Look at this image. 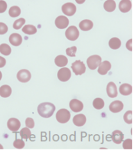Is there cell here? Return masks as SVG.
Listing matches in <instances>:
<instances>
[{
  "label": "cell",
  "mask_w": 134,
  "mask_h": 155,
  "mask_svg": "<svg viewBox=\"0 0 134 155\" xmlns=\"http://www.w3.org/2000/svg\"><path fill=\"white\" fill-rule=\"evenodd\" d=\"M56 107L55 105L52 103L49 102H44L39 104L38 107V114L43 118H48L54 114L55 111Z\"/></svg>",
  "instance_id": "cell-1"
},
{
  "label": "cell",
  "mask_w": 134,
  "mask_h": 155,
  "mask_svg": "<svg viewBox=\"0 0 134 155\" xmlns=\"http://www.w3.org/2000/svg\"><path fill=\"white\" fill-rule=\"evenodd\" d=\"M56 120L60 123H66L70 119V113L67 109H60L56 115Z\"/></svg>",
  "instance_id": "cell-2"
},
{
  "label": "cell",
  "mask_w": 134,
  "mask_h": 155,
  "mask_svg": "<svg viewBox=\"0 0 134 155\" xmlns=\"http://www.w3.org/2000/svg\"><path fill=\"white\" fill-rule=\"evenodd\" d=\"M102 63V58L99 55H93L87 59V64L90 70H95Z\"/></svg>",
  "instance_id": "cell-3"
},
{
  "label": "cell",
  "mask_w": 134,
  "mask_h": 155,
  "mask_svg": "<svg viewBox=\"0 0 134 155\" xmlns=\"http://www.w3.org/2000/svg\"><path fill=\"white\" fill-rule=\"evenodd\" d=\"M72 69L76 75H81L85 73L86 68L85 64L81 61H76L72 63Z\"/></svg>",
  "instance_id": "cell-4"
},
{
  "label": "cell",
  "mask_w": 134,
  "mask_h": 155,
  "mask_svg": "<svg viewBox=\"0 0 134 155\" xmlns=\"http://www.w3.org/2000/svg\"><path fill=\"white\" fill-rule=\"evenodd\" d=\"M65 36L70 41H76L79 36V31L75 26H71L65 31Z\"/></svg>",
  "instance_id": "cell-5"
},
{
  "label": "cell",
  "mask_w": 134,
  "mask_h": 155,
  "mask_svg": "<svg viewBox=\"0 0 134 155\" xmlns=\"http://www.w3.org/2000/svg\"><path fill=\"white\" fill-rule=\"evenodd\" d=\"M57 76L60 81L65 82L69 80L71 77V71L67 68H62L58 70Z\"/></svg>",
  "instance_id": "cell-6"
},
{
  "label": "cell",
  "mask_w": 134,
  "mask_h": 155,
  "mask_svg": "<svg viewBox=\"0 0 134 155\" xmlns=\"http://www.w3.org/2000/svg\"><path fill=\"white\" fill-rule=\"evenodd\" d=\"M63 13L67 16H72L75 14L77 11V7L72 3H66L62 6Z\"/></svg>",
  "instance_id": "cell-7"
},
{
  "label": "cell",
  "mask_w": 134,
  "mask_h": 155,
  "mask_svg": "<svg viewBox=\"0 0 134 155\" xmlns=\"http://www.w3.org/2000/svg\"><path fill=\"white\" fill-rule=\"evenodd\" d=\"M17 78L20 82L26 83V82L29 81L31 78V74L29 70L25 69L21 70L18 72Z\"/></svg>",
  "instance_id": "cell-8"
},
{
  "label": "cell",
  "mask_w": 134,
  "mask_h": 155,
  "mask_svg": "<svg viewBox=\"0 0 134 155\" xmlns=\"http://www.w3.org/2000/svg\"><path fill=\"white\" fill-rule=\"evenodd\" d=\"M69 25V20L65 16L60 15L56 18L55 20V25L56 27L60 29H63L66 28Z\"/></svg>",
  "instance_id": "cell-9"
},
{
  "label": "cell",
  "mask_w": 134,
  "mask_h": 155,
  "mask_svg": "<svg viewBox=\"0 0 134 155\" xmlns=\"http://www.w3.org/2000/svg\"><path fill=\"white\" fill-rule=\"evenodd\" d=\"M70 107L73 112H80L83 109V104L81 101L77 99H73L70 101Z\"/></svg>",
  "instance_id": "cell-10"
},
{
  "label": "cell",
  "mask_w": 134,
  "mask_h": 155,
  "mask_svg": "<svg viewBox=\"0 0 134 155\" xmlns=\"http://www.w3.org/2000/svg\"><path fill=\"white\" fill-rule=\"evenodd\" d=\"M7 126L11 131H17L20 128L21 123L19 120L13 118L8 120V123H7Z\"/></svg>",
  "instance_id": "cell-11"
},
{
  "label": "cell",
  "mask_w": 134,
  "mask_h": 155,
  "mask_svg": "<svg viewBox=\"0 0 134 155\" xmlns=\"http://www.w3.org/2000/svg\"><path fill=\"white\" fill-rule=\"evenodd\" d=\"M111 68V64L108 61H105L102 62L98 66V72L102 75H105L108 73V72Z\"/></svg>",
  "instance_id": "cell-12"
},
{
  "label": "cell",
  "mask_w": 134,
  "mask_h": 155,
  "mask_svg": "<svg viewBox=\"0 0 134 155\" xmlns=\"http://www.w3.org/2000/svg\"><path fill=\"white\" fill-rule=\"evenodd\" d=\"M124 108V104L121 101L116 100L113 102L109 106L110 111L113 113L120 112Z\"/></svg>",
  "instance_id": "cell-13"
},
{
  "label": "cell",
  "mask_w": 134,
  "mask_h": 155,
  "mask_svg": "<svg viewBox=\"0 0 134 155\" xmlns=\"http://www.w3.org/2000/svg\"><path fill=\"white\" fill-rule=\"evenodd\" d=\"M106 91L108 95H109L110 97L114 98L116 97L117 96V86L113 82H109V84L107 85Z\"/></svg>",
  "instance_id": "cell-14"
},
{
  "label": "cell",
  "mask_w": 134,
  "mask_h": 155,
  "mask_svg": "<svg viewBox=\"0 0 134 155\" xmlns=\"http://www.w3.org/2000/svg\"><path fill=\"white\" fill-rule=\"evenodd\" d=\"M131 2L130 0H122L119 4V11L122 13H127L131 9Z\"/></svg>",
  "instance_id": "cell-15"
},
{
  "label": "cell",
  "mask_w": 134,
  "mask_h": 155,
  "mask_svg": "<svg viewBox=\"0 0 134 155\" xmlns=\"http://www.w3.org/2000/svg\"><path fill=\"white\" fill-rule=\"evenodd\" d=\"M9 42L13 46H19L22 44V38L19 34H12L9 37Z\"/></svg>",
  "instance_id": "cell-16"
},
{
  "label": "cell",
  "mask_w": 134,
  "mask_h": 155,
  "mask_svg": "<svg viewBox=\"0 0 134 155\" xmlns=\"http://www.w3.org/2000/svg\"><path fill=\"white\" fill-rule=\"evenodd\" d=\"M112 140L116 144H120L123 141L124 139V134L121 131L116 130L112 133L111 136Z\"/></svg>",
  "instance_id": "cell-17"
},
{
  "label": "cell",
  "mask_w": 134,
  "mask_h": 155,
  "mask_svg": "<svg viewBox=\"0 0 134 155\" xmlns=\"http://www.w3.org/2000/svg\"><path fill=\"white\" fill-rule=\"evenodd\" d=\"M86 122V117L83 114H77L74 117L73 123L77 127H82Z\"/></svg>",
  "instance_id": "cell-18"
},
{
  "label": "cell",
  "mask_w": 134,
  "mask_h": 155,
  "mask_svg": "<svg viewBox=\"0 0 134 155\" xmlns=\"http://www.w3.org/2000/svg\"><path fill=\"white\" fill-rule=\"evenodd\" d=\"M119 93H120L122 95L127 96L131 95L132 93V86L130 84H124L119 86Z\"/></svg>",
  "instance_id": "cell-19"
},
{
  "label": "cell",
  "mask_w": 134,
  "mask_h": 155,
  "mask_svg": "<svg viewBox=\"0 0 134 155\" xmlns=\"http://www.w3.org/2000/svg\"><path fill=\"white\" fill-rule=\"evenodd\" d=\"M93 27V23L91 20H84L79 23V28L82 31H87L90 30Z\"/></svg>",
  "instance_id": "cell-20"
},
{
  "label": "cell",
  "mask_w": 134,
  "mask_h": 155,
  "mask_svg": "<svg viewBox=\"0 0 134 155\" xmlns=\"http://www.w3.org/2000/svg\"><path fill=\"white\" fill-rule=\"evenodd\" d=\"M12 89L8 85H3L0 87V96L2 97H8L11 95Z\"/></svg>",
  "instance_id": "cell-21"
},
{
  "label": "cell",
  "mask_w": 134,
  "mask_h": 155,
  "mask_svg": "<svg viewBox=\"0 0 134 155\" xmlns=\"http://www.w3.org/2000/svg\"><path fill=\"white\" fill-rule=\"evenodd\" d=\"M55 64L57 65L58 67H65V65L67 64L68 60L66 56L63 55H59L56 56L55 58Z\"/></svg>",
  "instance_id": "cell-22"
},
{
  "label": "cell",
  "mask_w": 134,
  "mask_h": 155,
  "mask_svg": "<svg viewBox=\"0 0 134 155\" xmlns=\"http://www.w3.org/2000/svg\"><path fill=\"white\" fill-rule=\"evenodd\" d=\"M104 8L107 12H113L116 8V3L114 0H107L104 4Z\"/></svg>",
  "instance_id": "cell-23"
},
{
  "label": "cell",
  "mask_w": 134,
  "mask_h": 155,
  "mask_svg": "<svg viewBox=\"0 0 134 155\" xmlns=\"http://www.w3.org/2000/svg\"><path fill=\"white\" fill-rule=\"evenodd\" d=\"M109 47L113 50H117L121 46V41L117 38H113L109 41Z\"/></svg>",
  "instance_id": "cell-24"
},
{
  "label": "cell",
  "mask_w": 134,
  "mask_h": 155,
  "mask_svg": "<svg viewBox=\"0 0 134 155\" xmlns=\"http://www.w3.org/2000/svg\"><path fill=\"white\" fill-rule=\"evenodd\" d=\"M22 31L24 32L25 34L33 35V34H35L37 32V29L34 25H25V27L22 28Z\"/></svg>",
  "instance_id": "cell-25"
},
{
  "label": "cell",
  "mask_w": 134,
  "mask_h": 155,
  "mask_svg": "<svg viewBox=\"0 0 134 155\" xmlns=\"http://www.w3.org/2000/svg\"><path fill=\"white\" fill-rule=\"evenodd\" d=\"M8 13L9 15H10L11 18H16L18 17V16L20 15L21 10L18 6H13L12 7H11V8L9 9Z\"/></svg>",
  "instance_id": "cell-26"
},
{
  "label": "cell",
  "mask_w": 134,
  "mask_h": 155,
  "mask_svg": "<svg viewBox=\"0 0 134 155\" xmlns=\"http://www.w3.org/2000/svg\"><path fill=\"white\" fill-rule=\"evenodd\" d=\"M0 53L2 54L5 55V56H8L11 54V47L8 45L3 43L0 45Z\"/></svg>",
  "instance_id": "cell-27"
},
{
  "label": "cell",
  "mask_w": 134,
  "mask_h": 155,
  "mask_svg": "<svg viewBox=\"0 0 134 155\" xmlns=\"http://www.w3.org/2000/svg\"><path fill=\"white\" fill-rule=\"evenodd\" d=\"M93 107L96 109H102L104 107V101L101 98H96L93 101Z\"/></svg>",
  "instance_id": "cell-28"
},
{
  "label": "cell",
  "mask_w": 134,
  "mask_h": 155,
  "mask_svg": "<svg viewBox=\"0 0 134 155\" xmlns=\"http://www.w3.org/2000/svg\"><path fill=\"white\" fill-rule=\"evenodd\" d=\"M20 136H21V137H22V138H23V139H25V140L29 139L31 136V132L29 129L27 127L22 128V130L20 131Z\"/></svg>",
  "instance_id": "cell-29"
},
{
  "label": "cell",
  "mask_w": 134,
  "mask_h": 155,
  "mask_svg": "<svg viewBox=\"0 0 134 155\" xmlns=\"http://www.w3.org/2000/svg\"><path fill=\"white\" fill-rule=\"evenodd\" d=\"M26 21L24 18H20L17 20L16 21H15L13 23V28L14 29H20L22 28V27L23 25L25 24Z\"/></svg>",
  "instance_id": "cell-30"
},
{
  "label": "cell",
  "mask_w": 134,
  "mask_h": 155,
  "mask_svg": "<svg viewBox=\"0 0 134 155\" xmlns=\"http://www.w3.org/2000/svg\"><path fill=\"white\" fill-rule=\"evenodd\" d=\"M124 120L126 123L131 124L132 123V111H129L125 113L124 115Z\"/></svg>",
  "instance_id": "cell-31"
},
{
  "label": "cell",
  "mask_w": 134,
  "mask_h": 155,
  "mask_svg": "<svg viewBox=\"0 0 134 155\" xmlns=\"http://www.w3.org/2000/svg\"><path fill=\"white\" fill-rule=\"evenodd\" d=\"M77 51V47L73 46V47H72V48L66 49V54L67 56H71V57H75V56H76Z\"/></svg>",
  "instance_id": "cell-32"
},
{
  "label": "cell",
  "mask_w": 134,
  "mask_h": 155,
  "mask_svg": "<svg viewBox=\"0 0 134 155\" xmlns=\"http://www.w3.org/2000/svg\"><path fill=\"white\" fill-rule=\"evenodd\" d=\"M25 143L22 139H17L13 143V146L17 149H22L25 147Z\"/></svg>",
  "instance_id": "cell-33"
},
{
  "label": "cell",
  "mask_w": 134,
  "mask_h": 155,
  "mask_svg": "<svg viewBox=\"0 0 134 155\" xmlns=\"http://www.w3.org/2000/svg\"><path fill=\"white\" fill-rule=\"evenodd\" d=\"M123 148L125 150H131L132 149V140L126 139L123 142Z\"/></svg>",
  "instance_id": "cell-34"
},
{
  "label": "cell",
  "mask_w": 134,
  "mask_h": 155,
  "mask_svg": "<svg viewBox=\"0 0 134 155\" xmlns=\"http://www.w3.org/2000/svg\"><path fill=\"white\" fill-rule=\"evenodd\" d=\"M8 31V27L3 22H0V35L5 34Z\"/></svg>",
  "instance_id": "cell-35"
},
{
  "label": "cell",
  "mask_w": 134,
  "mask_h": 155,
  "mask_svg": "<svg viewBox=\"0 0 134 155\" xmlns=\"http://www.w3.org/2000/svg\"><path fill=\"white\" fill-rule=\"evenodd\" d=\"M25 124L26 126L27 127L29 128H34V120H33L32 118H27V119H26V121H25Z\"/></svg>",
  "instance_id": "cell-36"
},
{
  "label": "cell",
  "mask_w": 134,
  "mask_h": 155,
  "mask_svg": "<svg viewBox=\"0 0 134 155\" xmlns=\"http://www.w3.org/2000/svg\"><path fill=\"white\" fill-rule=\"evenodd\" d=\"M7 9V4L4 0H0V13L5 12Z\"/></svg>",
  "instance_id": "cell-37"
},
{
  "label": "cell",
  "mask_w": 134,
  "mask_h": 155,
  "mask_svg": "<svg viewBox=\"0 0 134 155\" xmlns=\"http://www.w3.org/2000/svg\"><path fill=\"white\" fill-rule=\"evenodd\" d=\"M6 63V61L5 58L2 56H0V68H4L5 66Z\"/></svg>",
  "instance_id": "cell-38"
},
{
  "label": "cell",
  "mask_w": 134,
  "mask_h": 155,
  "mask_svg": "<svg viewBox=\"0 0 134 155\" xmlns=\"http://www.w3.org/2000/svg\"><path fill=\"white\" fill-rule=\"evenodd\" d=\"M131 43H132V40L130 39L129 41V42L126 43V48H127L129 51L132 50V48H131Z\"/></svg>",
  "instance_id": "cell-39"
},
{
  "label": "cell",
  "mask_w": 134,
  "mask_h": 155,
  "mask_svg": "<svg viewBox=\"0 0 134 155\" xmlns=\"http://www.w3.org/2000/svg\"><path fill=\"white\" fill-rule=\"evenodd\" d=\"M75 1H76V2H77V4H82L83 3H84V2H85L86 0H75Z\"/></svg>",
  "instance_id": "cell-40"
},
{
  "label": "cell",
  "mask_w": 134,
  "mask_h": 155,
  "mask_svg": "<svg viewBox=\"0 0 134 155\" xmlns=\"http://www.w3.org/2000/svg\"><path fill=\"white\" fill-rule=\"evenodd\" d=\"M62 140L63 141H65V140H67V137L65 135H63L62 136Z\"/></svg>",
  "instance_id": "cell-41"
},
{
  "label": "cell",
  "mask_w": 134,
  "mask_h": 155,
  "mask_svg": "<svg viewBox=\"0 0 134 155\" xmlns=\"http://www.w3.org/2000/svg\"><path fill=\"white\" fill-rule=\"evenodd\" d=\"M2 78V72L0 71V80H1Z\"/></svg>",
  "instance_id": "cell-42"
},
{
  "label": "cell",
  "mask_w": 134,
  "mask_h": 155,
  "mask_svg": "<svg viewBox=\"0 0 134 155\" xmlns=\"http://www.w3.org/2000/svg\"><path fill=\"white\" fill-rule=\"evenodd\" d=\"M3 148H4L3 146H2V145L1 144H0V150H2Z\"/></svg>",
  "instance_id": "cell-43"
}]
</instances>
